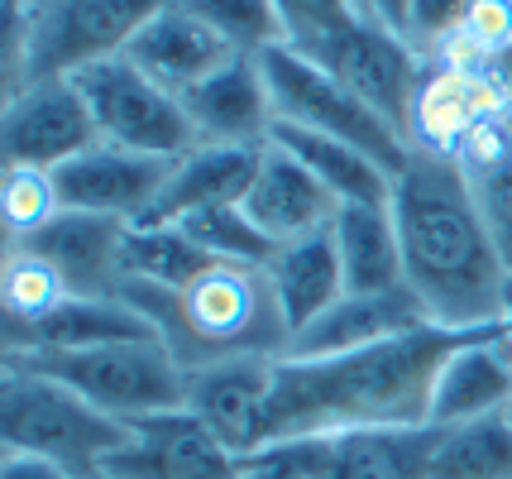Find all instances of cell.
I'll list each match as a JSON object with an SVG mask.
<instances>
[{
  "label": "cell",
  "mask_w": 512,
  "mask_h": 479,
  "mask_svg": "<svg viewBox=\"0 0 512 479\" xmlns=\"http://www.w3.org/2000/svg\"><path fill=\"white\" fill-rule=\"evenodd\" d=\"M388 206L398 221L407 288L422 302L426 321L446 331L503 326L512 274L493 245L465 168L446 154L412 149Z\"/></svg>",
  "instance_id": "1"
},
{
  "label": "cell",
  "mask_w": 512,
  "mask_h": 479,
  "mask_svg": "<svg viewBox=\"0 0 512 479\" xmlns=\"http://www.w3.org/2000/svg\"><path fill=\"white\" fill-rule=\"evenodd\" d=\"M474 331L422 326L331 360H278L264 446L364 427H431V388L455 345Z\"/></svg>",
  "instance_id": "2"
},
{
  "label": "cell",
  "mask_w": 512,
  "mask_h": 479,
  "mask_svg": "<svg viewBox=\"0 0 512 479\" xmlns=\"http://www.w3.org/2000/svg\"><path fill=\"white\" fill-rule=\"evenodd\" d=\"M120 297L154 326L158 341L178 355L187 374L201 365L240 360V355L283 360L292 345V326L264 264L216 259L187 288H158V283L125 278Z\"/></svg>",
  "instance_id": "3"
},
{
  "label": "cell",
  "mask_w": 512,
  "mask_h": 479,
  "mask_svg": "<svg viewBox=\"0 0 512 479\" xmlns=\"http://www.w3.org/2000/svg\"><path fill=\"white\" fill-rule=\"evenodd\" d=\"M168 0H5V92L115 58Z\"/></svg>",
  "instance_id": "4"
},
{
  "label": "cell",
  "mask_w": 512,
  "mask_h": 479,
  "mask_svg": "<svg viewBox=\"0 0 512 479\" xmlns=\"http://www.w3.org/2000/svg\"><path fill=\"white\" fill-rule=\"evenodd\" d=\"M130 436V422L101 412L63 379L5 360V374H0V446L5 451H34V456L63 460L87 479H106L111 456L130 446Z\"/></svg>",
  "instance_id": "5"
},
{
  "label": "cell",
  "mask_w": 512,
  "mask_h": 479,
  "mask_svg": "<svg viewBox=\"0 0 512 479\" xmlns=\"http://www.w3.org/2000/svg\"><path fill=\"white\" fill-rule=\"evenodd\" d=\"M5 360L63 379L67 388H77L87 403L120 422H144V417L187 408V369L158 336L91 345V350H29Z\"/></svg>",
  "instance_id": "6"
},
{
  "label": "cell",
  "mask_w": 512,
  "mask_h": 479,
  "mask_svg": "<svg viewBox=\"0 0 512 479\" xmlns=\"http://www.w3.org/2000/svg\"><path fill=\"white\" fill-rule=\"evenodd\" d=\"M264 77H268V92H273V111L278 120L288 125H302V130H316V135H331L345 139L364 149L369 159H379L393 178L402 173V163L412 154V144L402 130H393L374 106H364L345 82H335L326 68H316L312 58H302L297 48L278 44L268 48L264 58Z\"/></svg>",
  "instance_id": "7"
},
{
  "label": "cell",
  "mask_w": 512,
  "mask_h": 479,
  "mask_svg": "<svg viewBox=\"0 0 512 479\" xmlns=\"http://www.w3.org/2000/svg\"><path fill=\"white\" fill-rule=\"evenodd\" d=\"M77 87L87 96L96 130H101L106 144L134 149V154H154V159H182L201 144L187 111H182V96L163 92L130 53H115V58H101V63L82 68Z\"/></svg>",
  "instance_id": "8"
},
{
  "label": "cell",
  "mask_w": 512,
  "mask_h": 479,
  "mask_svg": "<svg viewBox=\"0 0 512 479\" xmlns=\"http://www.w3.org/2000/svg\"><path fill=\"white\" fill-rule=\"evenodd\" d=\"M302 58H312L316 68H326L335 82H345L393 130H402V135L412 130V106H417V92H422L426 58L402 39L398 29L359 15L350 29H340L335 39H326L316 53H302Z\"/></svg>",
  "instance_id": "9"
},
{
  "label": "cell",
  "mask_w": 512,
  "mask_h": 479,
  "mask_svg": "<svg viewBox=\"0 0 512 479\" xmlns=\"http://www.w3.org/2000/svg\"><path fill=\"white\" fill-rule=\"evenodd\" d=\"M91 144H101V130L77 77H39V82H24L20 92H5V115H0L5 163L53 173L67 159L87 154Z\"/></svg>",
  "instance_id": "10"
},
{
  "label": "cell",
  "mask_w": 512,
  "mask_h": 479,
  "mask_svg": "<svg viewBox=\"0 0 512 479\" xmlns=\"http://www.w3.org/2000/svg\"><path fill=\"white\" fill-rule=\"evenodd\" d=\"M168 173H173V159L134 154V149L101 139L87 154L53 168V187H58L63 211H91V216H115V221L139 226L154 211Z\"/></svg>",
  "instance_id": "11"
},
{
  "label": "cell",
  "mask_w": 512,
  "mask_h": 479,
  "mask_svg": "<svg viewBox=\"0 0 512 479\" xmlns=\"http://www.w3.org/2000/svg\"><path fill=\"white\" fill-rule=\"evenodd\" d=\"M278 384L273 355H240L221 365H201L187 374V412L235 456L264 446V422Z\"/></svg>",
  "instance_id": "12"
},
{
  "label": "cell",
  "mask_w": 512,
  "mask_h": 479,
  "mask_svg": "<svg viewBox=\"0 0 512 479\" xmlns=\"http://www.w3.org/2000/svg\"><path fill=\"white\" fill-rule=\"evenodd\" d=\"M130 427V446L111 456L106 479H240V456L221 446L187 408Z\"/></svg>",
  "instance_id": "13"
},
{
  "label": "cell",
  "mask_w": 512,
  "mask_h": 479,
  "mask_svg": "<svg viewBox=\"0 0 512 479\" xmlns=\"http://www.w3.org/2000/svg\"><path fill=\"white\" fill-rule=\"evenodd\" d=\"M340 206L345 202L316 173H307L288 149H278L268 139L259 173H254V183L245 192V211L273 245H297V240L326 235L335 226V216H340Z\"/></svg>",
  "instance_id": "14"
},
{
  "label": "cell",
  "mask_w": 512,
  "mask_h": 479,
  "mask_svg": "<svg viewBox=\"0 0 512 479\" xmlns=\"http://www.w3.org/2000/svg\"><path fill=\"white\" fill-rule=\"evenodd\" d=\"M125 235H130V221L91 216V211H58L34 240H24V250L48 259L72 288V297H120Z\"/></svg>",
  "instance_id": "15"
},
{
  "label": "cell",
  "mask_w": 512,
  "mask_h": 479,
  "mask_svg": "<svg viewBox=\"0 0 512 479\" xmlns=\"http://www.w3.org/2000/svg\"><path fill=\"white\" fill-rule=\"evenodd\" d=\"M125 53L173 96H187L197 82H206L211 72H221L225 63L240 58L187 0H168L154 20L134 34V44Z\"/></svg>",
  "instance_id": "16"
},
{
  "label": "cell",
  "mask_w": 512,
  "mask_h": 479,
  "mask_svg": "<svg viewBox=\"0 0 512 479\" xmlns=\"http://www.w3.org/2000/svg\"><path fill=\"white\" fill-rule=\"evenodd\" d=\"M182 111L201 144H245V149H264L278 120L259 58H235L221 72H211L182 96Z\"/></svg>",
  "instance_id": "17"
},
{
  "label": "cell",
  "mask_w": 512,
  "mask_h": 479,
  "mask_svg": "<svg viewBox=\"0 0 512 479\" xmlns=\"http://www.w3.org/2000/svg\"><path fill=\"white\" fill-rule=\"evenodd\" d=\"M512 403V336L503 326L474 331L446 355L431 388V427L508 412Z\"/></svg>",
  "instance_id": "18"
},
{
  "label": "cell",
  "mask_w": 512,
  "mask_h": 479,
  "mask_svg": "<svg viewBox=\"0 0 512 479\" xmlns=\"http://www.w3.org/2000/svg\"><path fill=\"white\" fill-rule=\"evenodd\" d=\"M422 326H431V321H426L422 302L412 297V288H398V293H345L312 326H302L292 336L288 355L292 360H331V355L393 341V336L422 331Z\"/></svg>",
  "instance_id": "19"
},
{
  "label": "cell",
  "mask_w": 512,
  "mask_h": 479,
  "mask_svg": "<svg viewBox=\"0 0 512 479\" xmlns=\"http://www.w3.org/2000/svg\"><path fill=\"white\" fill-rule=\"evenodd\" d=\"M259 159H264V149H245V144H197L192 154L173 159V173L158 192L154 211L139 226H178L197 211L245 202Z\"/></svg>",
  "instance_id": "20"
},
{
  "label": "cell",
  "mask_w": 512,
  "mask_h": 479,
  "mask_svg": "<svg viewBox=\"0 0 512 479\" xmlns=\"http://www.w3.org/2000/svg\"><path fill=\"white\" fill-rule=\"evenodd\" d=\"M436 427H364L321 436L316 479H431Z\"/></svg>",
  "instance_id": "21"
},
{
  "label": "cell",
  "mask_w": 512,
  "mask_h": 479,
  "mask_svg": "<svg viewBox=\"0 0 512 479\" xmlns=\"http://www.w3.org/2000/svg\"><path fill=\"white\" fill-rule=\"evenodd\" d=\"M331 235L335 250H340V269H345V293H398V288H407L393 206L345 202Z\"/></svg>",
  "instance_id": "22"
},
{
  "label": "cell",
  "mask_w": 512,
  "mask_h": 479,
  "mask_svg": "<svg viewBox=\"0 0 512 479\" xmlns=\"http://www.w3.org/2000/svg\"><path fill=\"white\" fill-rule=\"evenodd\" d=\"M268 139H273L278 149H288L307 173H316L340 202H374V206L393 202V183H398V178H393L379 159H369L364 149H355V144L316 135V130H302V125H288V120H273Z\"/></svg>",
  "instance_id": "23"
},
{
  "label": "cell",
  "mask_w": 512,
  "mask_h": 479,
  "mask_svg": "<svg viewBox=\"0 0 512 479\" xmlns=\"http://www.w3.org/2000/svg\"><path fill=\"white\" fill-rule=\"evenodd\" d=\"M264 269L273 278V293L283 302L292 336L302 326H312L331 302L345 297V269H340V250H335L331 230L312 235V240H297V245H278Z\"/></svg>",
  "instance_id": "24"
},
{
  "label": "cell",
  "mask_w": 512,
  "mask_h": 479,
  "mask_svg": "<svg viewBox=\"0 0 512 479\" xmlns=\"http://www.w3.org/2000/svg\"><path fill=\"white\" fill-rule=\"evenodd\" d=\"M455 163L465 168L469 187L479 197V211L489 221L493 245H498V254H503V264L512 274V106L489 115V120H479L469 130V139L460 144Z\"/></svg>",
  "instance_id": "25"
},
{
  "label": "cell",
  "mask_w": 512,
  "mask_h": 479,
  "mask_svg": "<svg viewBox=\"0 0 512 479\" xmlns=\"http://www.w3.org/2000/svg\"><path fill=\"white\" fill-rule=\"evenodd\" d=\"M144 336H158V331L134 312L125 297H72L44 326H34V331H24L15 341H5V355H29V350H91V345L144 341Z\"/></svg>",
  "instance_id": "26"
},
{
  "label": "cell",
  "mask_w": 512,
  "mask_h": 479,
  "mask_svg": "<svg viewBox=\"0 0 512 479\" xmlns=\"http://www.w3.org/2000/svg\"><path fill=\"white\" fill-rule=\"evenodd\" d=\"M431 479H512V422L508 412L436 427Z\"/></svg>",
  "instance_id": "27"
},
{
  "label": "cell",
  "mask_w": 512,
  "mask_h": 479,
  "mask_svg": "<svg viewBox=\"0 0 512 479\" xmlns=\"http://www.w3.org/2000/svg\"><path fill=\"white\" fill-rule=\"evenodd\" d=\"M72 302V288L63 283V274L39 259L24 245H5L0 259V312H5V341H15L24 331L44 326L58 307Z\"/></svg>",
  "instance_id": "28"
},
{
  "label": "cell",
  "mask_w": 512,
  "mask_h": 479,
  "mask_svg": "<svg viewBox=\"0 0 512 479\" xmlns=\"http://www.w3.org/2000/svg\"><path fill=\"white\" fill-rule=\"evenodd\" d=\"M216 264L182 226H130L125 235V278L158 283V288H187L197 274Z\"/></svg>",
  "instance_id": "29"
},
{
  "label": "cell",
  "mask_w": 512,
  "mask_h": 479,
  "mask_svg": "<svg viewBox=\"0 0 512 479\" xmlns=\"http://www.w3.org/2000/svg\"><path fill=\"white\" fill-rule=\"evenodd\" d=\"M63 211L58 187L48 168H24V163H5L0 173V226H5V245H24Z\"/></svg>",
  "instance_id": "30"
},
{
  "label": "cell",
  "mask_w": 512,
  "mask_h": 479,
  "mask_svg": "<svg viewBox=\"0 0 512 479\" xmlns=\"http://www.w3.org/2000/svg\"><path fill=\"white\" fill-rule=\"evenodd\" d=\"M178 226L187 230V235H192L206 254L230 259V264H268V259H273V250H278L264 230L249 221L245 202L197 211V216H187V221H178Z\"/></svg>",
  "instance_id": "31"
},
{
  "label": "cell",
  "mask_w": 512,
  "mask_h": 479,
  "mask_svg": "<svg viewBox=\"0 0 512 479\" xmlns=\"http://www.w3.org/2000/svg\"><path fill=\"white\" fill-rule=\"evenodd\" d=\"M240 58H264L283 44V20L273 0H187Z\"/></svg>",
  "instance_id": "32"
},
{
  "label": "cell",
  "mask_w": 512,
  "mask_h": 479,
  "mask_svg": "<svg viewBox=\"0 0 512 479\" xmlns=\"http://www.w3.org/2000/svg\"><path fill=\"white\" fill-rule=\"evenodd\" d=\"M273 5L283 20V44L297 53H316L326 39L359 20L355 0H273Z\"/></svg>",
  "instance_id": "33"
},
{
  "label": "cell",
  "mask_w": 512,
  "mask_h": 479,
  "mask_svg": "<svg viewBox=\"0 0 512 479\" xmlns=\"http://www.w3.org/2000/svg\"><path fill=\"white\" fill-rule=\"evenodd\" d=\"M465 10H469V0H407L402 39L417 48L422 58H436L465 29Z\"/></svg>",
  "instance_id": "34"
},
{
  "label": "cell",
  "mask_w": 512,
  "mask_h": 479,
  "mask_svg": "<svg viewBox=\"0 0 512 479\" xmlns=\"http://www.w3.org/2000/svg\"><path fill=\"white\" fill-rule=\"evenodd\" d=\"M316 460H321V436L268 441L240 456V479H316Z\"/></svg>",
  "instance_id": "35"
},
{
  "label": "cell",
  "mask_w": 512,
  "mask_h": 479,
  "mask_svg": "<svg viewBox=\"0 0 512 479\" xmlns=\"http://www.w3.org/2000/svg\"><path fill=\"white\" fill-rule=\"evenodd\" d=\"M460 39H465L484 63L512 58V0H469Z\"/></svg>",
  "instance_id": "36"
},
{
  "label": "cell",
  "mask_w": 512,
  "mask_h": 479,
  "mask_svg": "<svg viewBox=\"0 0 512 479\" xmlns=\"http://www.w3.org/2000/svg\"><path fill=\"white\" fill-rule=\"evenodd\" d=\"M0 479H87V475H77L63 460L34 456V451H5L0 456Z\"/></svg>",
  "instance_id": "37"
},
{
  "label": "cell",
  "mask_w": 512,
  "mask_h": 479,
  "mask_svg": "<svg viewBox=\"0 0 512 479\" xmlns=\"http://www.w3.org/2000/svg\"><path fill=\"white\" fill-rule=\"evenodd\" d=\"M355 10L364 20H379L388 29H398V34H402V20H407V0H355Z\"/></svg>",
  "instance_id": "38"
},
{
  "label": "cell",
  "mask_w": 512,
  "mask_h": 479,
  "mask_svg": "<svg viewBox=\"0 0 512 479\" xmlns=\"http://www.w3.org/2000/svg\"><path fill=\"white\" fill-rule=\"evenodd\" d=\"M508 422H512V403H508Z\"/></svg>",
  "instance_id": "39"
}]
</instances>
